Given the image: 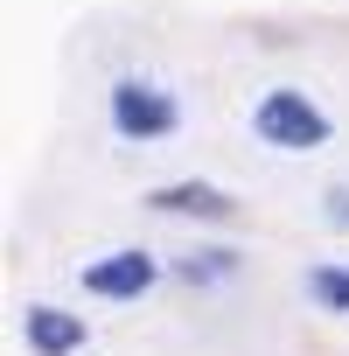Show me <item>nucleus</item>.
Instances as JSON below:
<instances>
[{"label": "nucleus", "mask_w": 349, "mask_h": 356, "mask_svg": "<svg viewBox=\"0 0 349 356\" xmlns=\"http://www.w3.org/2000/svg\"><path fill=\"white\" fill-rule=\"evenodd\" d=\"M252 140L273 147V154H321V147L335 140V119H328V105H321L314 91L273 84V91H259V105H252Z\"/></svg>", "instance_id": "obj_1"}, {"label": "nucleus", "mask_w": 349, "mask_h": 356, "mask_svg": "<svg viewBox=\"0 0 349 356\" xmlns=\"http://www.w3.org/2000/svg\"><path fill=\"white\" fill-rule=\"evenodd\" d=\"M105 119L126 147H161V140L182 133V98L147 70H126V77L105 84Z\"/></svg>", "instance_id": "obj_2"}, {"label": "nucleus", "mask_w": 349, "mask_h": 356, "mask_svg": "<svg viewBox=\"0 0 349 356\" xmlns=\"http://www.w3.org/2000/svg\"><path fill=\"white\" fill-rule=\"evenodd\" d=\"M77 286H84L91 300H105V307H133V300H147V293L161 286V259H154L147 245H119V252L84 259Z\"/></svg>", "instance_id": "obj_3"}, {"label": "nucleus", "mask_w": 349, "mask_h": 356, "mask_svg": "<svg viewBox=\"0 0 349 356\" xmlns=\"http://www.w3.org/2000/svg\"><path fill=\"white\" fill-rule=\"evenodd\" d=\"M147 210L154 217H182V224H231L238 217V196L203 182V175H182V182H161L147 189Z\"/></svg>", "instance_id": "obj_4"}, {"label": "nucleus", "mask_w": 349, "mask_h": 356, "mask_svg": "<svg viewBox=\"0 0 349 356\" xmlns=\"http://www.w3.org/2000/svg\"><path fill=\"white\" fill-rule=\"evenodd\" d=\"M84 342H91V328H84L77 307H49V300L22 307V349L29 356H77Z\"/></svg>", "instance_id": "obj_5"}, {"label": "nucleus", "mask_w": 349, "mask_h": 356, "mask_svg": "<svg viewBox=\"0 0 349 356\" xmlns=\"http://www.w3.org/2000/svg\"><path fill=\"white\" fill-rule=\"evenodd\" d=\"M245 273V252H231V245H196V252H174V266H168V280L182 286V293H217V286H231Z\"/></svg>", "instance_id": "obj_6"}, {"label": "nucleus", "mask_w": 349, "mask_h": 356, "mask_svg": "<svg viewBox=\"0 0 349 356\" xmlns=\"http://www.w3.org/2000/svg\"><path fill=\"white\" fill-rule=\"evenodd\" d=\"M300 286H307V300H314L321 314H349V266H342V259H314V266L300 273Z\"/></svg>", "instance_id": "obj_7"}, {"label": "nucleus", "mask_w": 349, "mask_h": 356, "mask_svg": "<svg viewBox=\"0 0 349 356\" xmlns=\"http://www.w3.org/2000/svg\"><path fill=\"white\" fill-rule=\"evenodd\" d=\"M321 224H328V231H349V189H342V182L321 196Z\"/></svg>", "instance_id": "obj_8"}]
</instances>
